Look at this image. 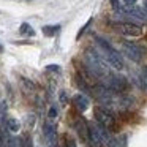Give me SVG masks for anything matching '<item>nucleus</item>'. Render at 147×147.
<instances>
[{"mask_svg":"<svg viewBox=\"0 0 147 147\" xmlns=\"http://www.w3.org/2000/svg\"><path fill=\"white\" fill-rule=\"evenodd\" d=\"M95 43L98 45L100 49H103V52H105V55H106V63H108L109 67H112L117 71L123 70L125 68L123 59H122L120 54H119L117 49H114L112 45H109V43L106 41L105 38H101V36H95Z\"/></svg>","mask_w":147,"mask_h":147,"instance_id":"f257e3e1","label":"nucleus"},{"mask_svg":"<svg viewBox=\"0 0 147 147\" xmlns=\"http://www.w3.org/2000/svg\"><path fill=\"white\" fill-rule=\"evenodd\" d=\"M95 119L98 123H101L105 128H108L109 131H115L119 128L117 125V119L114 117L111 109L105 108V106H98L95 108Z\"/></svg>","mask_w":147,"mask_h":147,"instance_id":"f03ea898","label":"nucleus"},{"mask_svg":"<svg viewBox=\"0 0 147 147\" xmlns=\"http://www.w3.org/2000/svg\"><path fill=\"white\" fill-rule=\"evenodd\" d=\"M120 46H122V51L125 52L130 60L133 62H141L144 57V48L142 46H138L131 41H120Z\"/></svg>","mask_w":147,"mask_h":147,"instance_id":"7ed1b4c3","label":"nucleus"},{"mask_svg":"<svg viewBox=\"0 0 147 147\" xmlns=\"http://www.w3.org/2000/svg\"><path fill=\"white\" fill-rule=\"evenodd\" d=\"M119 32L125 36H134V38H139V36L144 35V29L142 26L139 24H134V22H125V24H120L117 26Z\"/></svg>","mask_w":147,"mask_h":147,"instance_id":"20e7f679","label":"nucleus"},{"mask_svg":"<svg viewBox=\"0 0 147 147\" xmlns=\"http://www.w3.org/2000/svg\"><path fill=\"white\" fill-rule=\"evenodd\" d=\"M43 136H45L46 142L48 144H54L55 142V138H57V130H55V125L52 123L51 120H46L43 123Z\"/></svg>","mask_w":147,"mask_h":147,"instance_id":"39448f33","label":"nucleus"},{"mask_svg":"<svg viewBox=\"0 0 147 147\" xmlns=\"http://www.w3.org/2000/svg\"><path fill=\"white\" fill-rule=\"evenodd\" d=\"M74 128H76V131H78L81 139L89 144V123L84 120V117H78L76 120H74Z\"/></svg>","mask_w":147,"mask_h":147,"instance_id":"423d86ee","label":"nucleus"},{"mask_svg":"<svg viewBox=\"0 0 147 147\" xmlns=\"http://www.w3.org/2000/svg\"><path fill=\"white\" fill-rule=\"evenodd\" d=\"M71 101H73L74 108H76L79 112L87 111V109H89V105H90V101H89V98H87V95H84V93H76V95L71 98Z\"/></svg>","mask_w":147,"mask_h":147,"instance_id":"0eeeda50","label":"nucleus"},{"mask_svg":"<svg viewBox=\"0 0 147 147\" xmlns=\"http://www.w3.org/2000/svg\"><path fill=\"white\" fill-rule=\"evenodd\" d=\"M5 125H7V130L11 131V133H18V131L21 130L19 120H16L14 117H8L7 120H5Z\"/></svg>","mask_w":147,"mask_h":147,"instance_id":"6e6552de","label":"nucleus"},{"mask_svg":"<svg viewBox=\"0 0 147 147\" xmlns=\"http://www.w3.org/2000/svg\"><path fill=\"white\" fill-rule=\"evenodd\" d=\"M60 30V26L59 24H54V26H45L41 29V32L45 33V36H49V38H52V36H55V33Z\"/></svg>","mask_w":147,"mask_h":147,"instance_id":"1a4fd4ad","label":"nucleus"},{"mask_svg":"<svg viewBox=\"0 0 147 147\" xmlns=\"http://www.w3.org/2000/svg\"><path fill=\"white\" fill-rule=\"evenodd\" d=\"M19 35L21 36H33L35 35V30L32 29V26L27 22H22L19 27Z\"/></svg>","mask_w":147,"mask_h":147,"instance_id":"9d476101","label":"nucleus"},{"mask_svg":"<svg viewBox=\"0 0 147 147\" xmlns=\"http://www.w3.org/2000/svg\"><path fill=\"white\" fill-rule=\"evenodd\" d=\"M21 84L24 86V90H30V92L35 90V84H33L32 81L26 79V78H21Z\"/></svg>","mask_w":147,"mask_h":147,"instance_id":"9b49d317","label":"nucleus"},{"mask_svg":"<svg viewBox=\"0 0 147 147\" xmlns=\"http://www.w3.org/2000/svg\"><path fill=\"white\" fill-rule=\"evenodd\" d=\"M90 24H92V18H90V19H89V21H87V22H86V24H84V26H82V27H81V30H79V32H78V36H76V38H78V40H81V36H82V33H84V32H86V30H87V29H89V26H90Z\"/></svg>","mask_w":147,"mask_h":147,"instance_id":"f8f14e48","label":"nucleus"},{"mask_svg":"<svg viewBox=\"0 0 147 147\" xmlns=\"http://www.w3.org/2000/svg\"><path fill=\"white\" fill-rule=\"evenodd\" d=\"M57 114H59V111H57V108H55L54 105L49 108V111H48V117L51 119V120H54L55 117H57Z\"/></svg>","mask_w":147,"mask_h":147,"instance_id":"ddd939ff","label":"nucleus"},{"mask_svg":"<svg viewBox=\"0 0 147 147\" xmlns=\"http://www.w3.org/2000/svg\"><path fill=\"white\" fill-rule=\"evenodd\" d=\"M48 73H60V67L59 65H46V68H45Z\"/></svg>","mask_w":147,"mask_h":147,"instance_id":"4468645a","label":"nucleus"},{"mask_svg":"<svg viewBox=\"0 0 147 147\" xmlns=\"http://www.w3.org/2000/svg\"><path fill=\"white\" fill-rule=\"evenodd\" d=\"M65 147H78V146H76V141H74L73 138L67 136V142H65Z\"/></svg>","mask_w":147,"mask_h":147,"instance_id":"2eb2a0df","label":"nucleus"},{"mask_svg":"<svg viewBox=\"0 0 147 147\" xmlns=\"http://www.w3.org/2000/svg\"><path fill=\"white\" fill-rule=\"evenodd\" d=\"M136 2H138V0H123V3L127 5V7H134Z\"/></svg>","mask_w":147,"mask_h":147,"instance_id":"dca6fc26","label":"nucleus"},{"mask_svg":"<svg viewBox=\"0 0 147 147\" xmlns=\"http://www.w3.org/2000/svg\"><path fill=\"white\" fill-rule=\"evenodd\" d=\"M111 3H112V8H114L115 11L120 10V8H119V0H111Z\"/></svg>","mask_w":147,"mask_h":147,"instance_id":"f3484780","label":"nucleus"},{"mask_svg":"<svg viewBox=\"0 0 147 147\" xmlns=\"http://www.w3.org/2000/svg\"><path fill=\"white\" fill-rule=\"evenodd\" d=\"M60 103H62V105L67 103V95H65V92H60Z\"/></svg>","mask_w":147,"mask_h":147,"instance_id":"a211bd4d","label":"nucleus"},{"mask_svg":"<svg viewBox=\"0 0 147 147\" xmlns=\"http://www.w3.org/2000/svg\"><path fill=\"white\" fill-rule=\"evenodd\" d=\"M0 147H3V133L0 130Z\"/></svg>","mask_w":147,"mask_h":147,"instance_id":"6ab92c4d","label":"nucleus"},{"mask_svg":"<svg viewBox=\"0 0 147 147\" xmlns=\"http://www.w3.org/2000/svg\"><path fill=\"white\" fill-rule=\"evenodd\" d=\"M2 52H3V46L0 45V54H2Z\"/></svg>","mask_w":147,"mask_h":147,"instance_id":"aec40b11","label":"nucleus"},{"mask_svg":"<svg viewBox=\"0 0 147 147\" xmlns=\"http://www.w3.org/2000/svg\"><path fill=\"white\" fill-rule=\"evenodd\" d=\"M24 147H30V146H29V144H27V146H24Z\"/></svg>","mask_w":147,"mask_h":147,"instance_id":"412c9836","label":"nucleus"},{"mask_svg":"<svg viewBox=\"0 0 147 147\" xmlns=\"http://www.w3.org/2000/svg\"><path fill=\"white\" fill-rule=\"evenodd\" d=\"M57 147H59V146H57Z\"/></svg>","mask_w":147,"mask_h":147,"instance_id":"4be33fe9","label":"nucleus"}]
</instances>
